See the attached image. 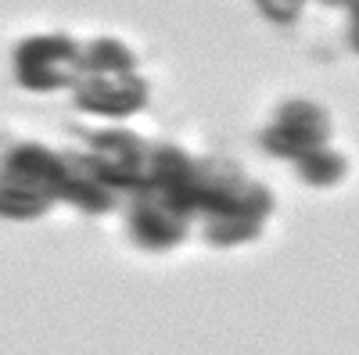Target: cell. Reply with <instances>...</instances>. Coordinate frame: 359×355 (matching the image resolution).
Wrapping results in <instances>:
<instances>
[{
    "instance_id": "cell-1",
    "label": "cell",
    "mask_w": 359,
    "mask_h": 355,
    "mask_svg": "<svg viewBox=\"0 0 359 355\" xmlns=\"http://www.w3.org/2000/svg\"><path fill=\"white\" fill-rule=\"evenodd\" d=\"M191 201L194 223H201L205 241L223 248L255 241L273 212V197L259 180H252L237 165L219 162H194Z\"/></svg>"
},
{
    "instance_id": "cell-2",
    "label": "cell",
    "mask_w": 359,
    "mask_h": 355,
    "mask_svg": "<svg viewBox=\"0 0 359 355\" xmlns=\"http://www.w3.org/2000/svg\"><path fill=\"white\" fill-rule=\"evenodd\" d=\"M72 86L76 101L97 115H133L147 104V79L137 57L115 40H97L83 50V69Z\"/></svg>"
},
{
    "instance_id": "cell-3",
    "label": "cell",
    "mask_w": 359,
    "mask_h": 355,
    "mask_svg": "<svg viewBox=\"0 0 359 355\" xmlns=\"http://www.w3.org/2000/svg\"><path fill=\"white\" fill-rule=\"evenodd\" d=\"M62 201V155L43 144H18L0 162V216L40 219Z\"/></svg>"
},
{
    "instance_id": "cell-4",
    "label": "cell",
    "mask_w": 359,
    "mask_h": 355,
    "mask_svg": "<svg viewBox=\"0 0 359 355\" xmlns=\"http://www.w3.org/2000/svg\"><path fill=\"white\" fill-rule=\"evenodd\" d=\"M191 183H194V169L184 180H158L137 190V201L130 209V233L140 248L169 251L187 237L194 223Z\"/></svg>"
},
{
    "instance_id": "cell-5",
    "label": "cell",
    "mask_w": 359,
    "mask_h": 355,
    "mask_svg": "<svg viewBox=\"0 0 359 355\" xmlns=\"http://www.w3.org/2000/svg\"><path fill=\"white\" fill-rule=\"evenodd\" d=\"M86 158L97 165V172L118 194H137L155 180V144H147L130 130L94 133Z\"/></svg>"
},
{
    "instance_id": "cell-6",
    "label": "cell",
    "mask_w": 359,
    "mask_h": 355,
    "mask_svg": "<svg viewBox=\"0 0 359 355\" xmlns=\"http://www.w3.org/2000/svg\"><path fill=\"white\" fill-rule=\"evenodd\" d=\"M83 69V47L69 36H33L15 50V76L25 90L50 94L72 86Z\"/></svg>"
},
{
    "instance_id": "cell-7",
    "label": "cell",
    "mask_w": 359,
    "mask_h": 355,
    "mask_svg": "<svg viewBox=\"0 0 359 355\" xmlns=\"http://www.w3.org/2000/svg\"><path fill=\"white\" fill-rule=\"evenodd\" d=\"M331 140V118L320 104L309 101H291L277 111V118L269 123V130L262 133L266 151H273L280 158H302L316 147H323Z\"/></svg>"
},
{
    "instance_id": "cell-8",
    "label": "cell",
    "mask_w": 359,
    "mask_h": 355,
    "mask_svg": "<svg viewBox=\"0 0 359 355\" xmlns=\"http://www.w3.org/2000/svg\"><path fill=\"white\" fill-rule=\"evenodd\" d=\"M62 197L90 216H104L118 204V190L97 172V165L86 158V151L62 155Z\"/></svg>"
},
{
    "instance_id": "cell-9",
    "label": "cell",
    "mask_w": 359,
    "mask_h": 355,
    "mask_svg": "<svg viewBox=\"0 0 359 355\" xmlns=\"http://www.w3.org/2000/svg\"><path fill=\"white\" fill-rule=\"evenodd\" d=\"M298 172H302V180L313 183V187H334L338 180H345L348 165L331 144H323V147H316V151L298 158Z\"/></svg>"
},
{
    "instance_id": "cell-10",
    "label": "cell",
    "mask_w": 359,
    "mask_h": 355,
    "mask_svg": "<svg viewBox=\"0 0 359 355\" xmlns=\"http://www.w3.org/2000/svg\"><path fill=\"white\" fill-rule=\"evenodd\" d=\"M306 4H309V0H259V8L269 18H277V22H294L298 15H302ZM338 4H341V0H338Z\"/></svg>"
},
{
    "instance_id": "cell-11",
    "label": "cell",
    "mask_w": 359,
    "mask_h": 355,
    "mask_svg": "<svg viewBox=\"0 0 359 355\" xmlns=\"http://www.w3.org/2000/svg\"><path fill=\"white\" fill-rule=\"evenodd\" d=\"M341 4L352 8V43L359 47V0H341Z\"/></svg>"
}]
</instances>
